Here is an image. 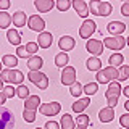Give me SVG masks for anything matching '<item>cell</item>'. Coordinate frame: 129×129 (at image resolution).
Wrapping results in <instances>:
<instances>
[{
	"mask_svg": "<svg viewBox=\"0 0 129 129\" xmlns=\"http://www.w3.org/2000/svg\"><path fill=\"white\" fill-rule=\"evenodd\" d=\"M123 94H124V95H126V97H127V100H129V86L123 89Z\"/></svg>",
	"mask_w": 129,
	"mask_h": 129,
	"instance_id": "ee69618b",
	"label": "cell"
},
{
	"mask_svg": "<svg viewBox=\"0 0 129 129\" xmlns=\"http://www.w3.org/2000/svg\"><path fill=\"white\" fill-rule=\"evenodd\" d=\"M27 26H29L32 31L44 32V29H45V21H44L40 16L34 15V16H29V19H27Z\"/></svg>",
	"mask_w": 129,
	"mask_h": 129,
	"instance_id": "7c38bea8",
	"label": "cell"
},
{
	"mask_svg": "<svg viewBox=\"0 0 129 129\" xmlns=\"http://www.w3.org/2000/svg\"><path fill=\"white\" fill-rule=\"evenodd\" d=\"M26 50H27V53L34 56V53L39 50V44L37 42H27L26 44Z\"/></svg>",
	"mask_w": 129,
	"mask_h": 129,
	"instance_id": "e575fe53",
	"label": "cell"
},
{
	"mask_svg": "<svg viewBox=\"0 0 129 129\" xmlns=\"http://www.w3.org/2000/svg\"><path fill=\"white\" fill-rule=\"evenodd\" d=\"M78 129H87V127H84V126H78Z\"/></svg>",
	"mask_w": 129,
	"mask_h": 129,
	"instance_id": "7dc6e473",
	"label": "cell"
},
{
	"mask_svg": "<svg viewBox=\"0 0 129 129\" xmlns=\"http://www.w3.org/2000/svg\"><path fill=\"white\" fill-rule=\"evenodd\" d=\"M27 79H29L32 84H36L39 89H42V90L48 87V78L40 71H31L29 74H27Z\"/></svg>",
	"mask_w": 129,
	"mask_h": 129,
	"instance_id": "8992f818",
	"label": "cell"
},
{
	"mask_svg": "<svg viewBox=\"0 0 129 129\" xmlns=\"http://www.w3.org/2000/svg\"><path fill=\"white\" fill-rule=\"evenodd\" d=\"M7 37H8V40H10V44H13V45H18V47H19V44H21V36H19V32H18V31H15V29H8Z\"/></svg>",
	"mask_w": 129,
	"mask_h": 129,
	"instance_id": "484cf974",
	"label": "cell"
},
{
	"mask_svg": "<svg viewBox=\"0 0 129 129\" xmlns=\"http://www.w3.org/2000/svg\"><path fill=\"white\" fill-rule=\"evenodd\" d=\"M10 8V0H0V10H7Z\"/></svg>",
	"mask_w": 129,
	"mask_h": 129,
	"instance_id": "b9f144b4",
	"label": "cell"
},
{
	"mask_svg": "<svg viewBox=\"0 0 129 129\" xmlns=\"http://www.w3.org/2000/svg\"><path fill=\"white\" fill-rule=\"evenodd\" d=\"M0 78H2L3 82H10V84H18L21 86L23 81H24V74L19 70H3L0 73Z\"/></svg>",
	"mask_w": 129,
	"mask_h": 129,
	"instance_id": "277c9868",
	"label": "cell"
},
{
	"mask_svg": "<svg viewBox=\"0 0 129 129\" xmlns=\"http://www.w3.org/2000/svg\"><path fill=\"white\" fill-rule=\"evenodd\" d=\"M36 129H42V127H36Z\"/></svg>",
	"mask_w": 129,
	"mask_h": 129,
	"instance_id": "f907efd6",
	"label": "cell"
},
{
	"mask_svg": "<svg viewBox=\"0 0 129 129\" xmlns=\"http://www.w3.org/2000/svg\"><path fill=\"white\" fill-rule=\"evenodd\" d=\"M124 108H126V110L129 111V100H127V102H126V103H124Z\"/></svg>",
	"mask_w": 129,
	"mask_h": 129,
	"instance_id": "bcb514c9",
	"label": "cell"
},
{
	"mask_svg": "<svg viewBox=\"0 0 129 129\" xmlns=\"http://www.w3.org/2000/svg\"><path fill=\"white\" fill-rule=\"evenodd\" d=\"M97 82L99 84H111L115 82L116 79L119 81V70H116V68L113 66H108L105 68V70H100L99 73H97Z\"/></svg>",
	"mask_w": 129,
	"mask_h": 129,
	"instance_id": "6da1fadb",
	"label": "cell"
},
{
	"mask_svg": "<svg viewBox=\"0 0 129 129\" xmlns=\"http://www.w3.org/2000/svg\"><path fill=\"white\" fill-rule=\"evenodd\" d=\"M119 124H121L124 129H129V113H124V115H121Z\"/></svg>",
	"mask_w": 129,
	"mask_h": 129,
	"instance_id": "74e56055",
	"label": "cell"
},
{
	"mask_svg": "<svg viewBox=\"0 0 129 129\" xmlns=\"http://www.w3.org/2000/svg\"><path fill=\"white\" fill-rule=\"evenodd\" d=\"M99 118L102 123H110V121H113V118H115V110L110 107H107V108H103V110H100L99 113Z\"/></svg>",
	"mask_w": 129,
	"mask_h": 129,
	"instance_id": "d6986e66",
	"label": "cell"
},
{
	"mask_svg": "<svg viewBox=\"0 0 129 129\" xmlns=\"http://www.w3.org/2000/svg\"><path fill=\"white\" fill-rule=\"evenodd\" d=\"M89 123H90V119H89V116H87V115H79L78 118H76V124H78V126H84V127H87V126H89Z\"/></svg>",
	"mask_w": 129,
	"mask_h": 129,
	"instance_id": "836d02e7",
	"label": "cell"
},
{
	"mask_svg": "<svg viewBox=\"0 0 129 129\" xmlns=\"http://www.w3.org/2000/svg\"><path fill=\"white\" fill-rule=\"evenodd\" d=\"M74 45H76L74 39L70 37V36H63V37L58 40V47L61 48L64 53H66V52H70V50H73V48H74Z\"/></svg>",
	"mask_w": 129,
	"mask_h": 129,
	"instance_id": "5bb4252c",
	"label": "cell"
},
{
	"mask_svg": "<svg viewBox=\"0 0 129 129\" xmlns=\"http://www.w3.org/2000/svg\"><path fill=\"white\" fill-rule=\"evenodd\" d=\"M89 103H90V99H89V97H86V99H79L78 102L73 103V111H76V113H82V111L89 107Z\"/></svg>",
	"mask_w": 129,
	"mask_h": 129,
	"instance_id": "44dd1931",
	"label": "cell"
},
{
	"mask_svg": "<svg viewBox=\"0 0 129 129\" xmlns=\"http://www.w3.org/2000/svg\"><path fill=\"white\" fill-rule=\"evenodd\" d=\"M45 129H60V124L55 121H47L45 123Z\"/></svg>",
	"mask_w": 129,
	"mask_h": 129,
	"instance_id": "60d3db41",
	"label": "cell"
},
{
	"mask_svg": "<svg viewBox=\"0 0 129 129\" xmlns=\"http://www.w3.org/2000/svg\"><path fill=\"white\" fill-rule=\"evenodd\" d=\"M61 82L63 86H73L76 82V70L73 66H66L61 71Z\"/></svg>",
	"mask_w": 129,
	"mask_h": 129,
	"instance_id": "30bf717a",
	"label": "cell"
},
{
	"mask_svg": "<svg viewBox=\"0 0 129 129\" xmlns=\"http://www.w3.org/2000/svg\"><path fill=\"white\" fill-rule=\"evenodd\" d=\"M2 71H3V70H2V63H0V73H2Z\"/></svg>",
	"mask_w": 129,
	"mask_h": 129,
	"instance_id": "c3c4849f",
	"label": "cell"
},
{
	"mask_svg": "<svg viewBox=\"0 0 129 129\" xmlns=\"http://www.w3.org/2000/svg\"><path fill=\"white\" fill-rule=\"evenodd\" d=\"M127 45H129V37H127Z\"/></svg>",
	"mask_w": 129,
	"mask_h": 129,
	"instance_id": "681fc988",
	"label": "cell"
},
{
	"mask_svg": "<svg viewBox=\"0 0 129 129\" xmlns=\"http://www.w3.org/2000/svg\"><path fill=\"white\" fill-rule=\"evenodd\" d=\"M34 5L40 13H48V11L55 7V2L53 0H36Z\"/></svg>",
	"mask_w": 129,
	"mask_h": 129,
	"instance_id": "2e32d148",
	"label": "cell"
},
{
	"mask_svg": "<svg viewBox=\"0 0 129 129\" xmlns=\"http://www.w3.org/2000/svg\"><path fill=\"white\" fill-rule=\"evenodd\" d=\"M86 64H87L89 71H97L99 73L100 70H102V61H100V58H97V56H90Z\"/></svg>",
	"mask_w": 129,
	"mask_h": 129,
	"instance_id": "7402d4cb",
	"label": "cell"
},
{
	"mask_svg": "<svg viewBox=\"0 0 129 129\" xmlns=\"http://www.w3.org/2000/svg\"><path fill=\"white\" fill-rule=\"evenodd\" d=\"M73 8L76 10V13H78L81 18H87L89 15V5L84 0H73Z\"/></svg>",
	"mask_w": 129,
	"mask_h": 129,
	"instance_id": "4fadbf2b",
	"label": "cell"
},
{
	"mask_svg": "<svg viewBox=\"0 0 129 129\" xmlns=\"http://www.w3.org/2000/svg\"><path fill=\"white\" fill-rule=\"evenodd\" d=\"M97 90H99V84L97 82H89L87 86H84V92L87 95H94Z\"/></svg>",
	"mask_w": 129,
	"mask_h": 129,
	"instance_id": "d6a6232c",
	"label": "cell"
},
{
	"mask_svg": "<svg viewBox=\"0 0 129 129\" xmlns=\"http://www.w3.org/2000/svg\"><path fill=\"white\" fill-rule=\"evenodd\" d=\"M16 95L19 97V99H23V100H26L27 97H29V89H27L26 86H18V89H16Z\"/></svg>",
	"mask_w": 129,
	"mask_h": 129,
	"instance_id": "f546056e",
	"label": "cell"
},
{
	"mask_svg": "<svg viewBox=\"0 0 129 129\" xmlns=\"http://www.w3.org/2000/svg\"><path fill=\"white\" fill-rule=\"evenodd\" d=\"M16 56H19V58H26V56H29V53H27V50H26V45H19L18 47V50H16Z\"/></svg>",
	"mask_w": 129,
	"mask_h": 129,
	"instance_id": "f35d334b",
	"label": "cell"
},
{
	"mask_svg": "<svg viewBox=\"0 0 129 129\" xmlns=\"http://www.w3.org/2000/svg\"><path fill=\"white\" fill-rule=\"evenodd\" d=\"M55 5L60 11H66L70 7H73V2H70V0H56Z\"/></svg>",
	"mask_w": 129,
	"mask_h": 129,
	"instance_id": "4dcf8cb0",
	"label": "cell"
},
{
	"mask_svg": "<svg viewBox=\"0 0 129 129\" xmlns=\"http://www.w3.org/2000/svg\"><path fill=\"white\" fill-rule=\"evenodd\" d=\"M121 13H123L124 16H129V0L121 5Z\"/></svg>",
	"mask_w": 129,
	"mask_h": 129,
	"instance_id": "ab89813d",
	"label": "cell"
},
{
	"mask_svg": "<svg viewBox=\"0 0 129 129\" xmlns=\"http://www.w3.org/2000/svg\"><path fill=\"white\" fill-rule=\"evenodd\" d=\"M2 64H5L8 70H15V66L18 64V56H15V55H3Z\"/></svg>",
	"mask_w": 129,
	"mask_h": 129,
	"instance_id": "cb8c5ba5",
	"label": "cell"
},
{
	"mask_svg": "<svg viewBox=\"0 0 129 129\" xmlns=\"http://www.w3.org/2000/svg\"><path fill=\"white\" fill-rule=\"evenodd\" d=\"M68 61H70V58H68V53H64V52H60V53L55 56V64L60 66V68H66Z\"/></svg>",
	"mask_w": 129,
	"mask_h": 129,
	"instance_id": "4316f807",
	"label": "cell"
},
{
	"mask_svg": "<svg viewBox=\"0 0 129 129\" xmlns=\"http://www.w3.org/2000/svg\"><path fill=\"white\" fill-rule=\"evenodd\" d=\"M11 21H13V18L10 15L5 13V11H0V29H7L11 24Z\"/></svg>",
	"mask_w": 129,
	"mask_h": 129,
	"instance_id": "83f0119b",
	"label": "cell"
},
{
	"mask_svg": "<svg viewBox=\"0 0 129 129\" xmlns=\"http://www.w3.org/2000/svg\"><path fill=\"white\" fill-rule=\"evenodd\" d=\"M107 29H108V32H111V34L119 36L121 32H124V29H126V24H124V23H119V21H111L107 26Z\"/></svg>",
	"mask_w": 129,
	"mask_h": 129,
	"instance_id": "ac0fdd59",
	"label": "cell"
},
{
	"mask_svg": "<svg viewBox=\"0 0 129 129\" xmlns=\"http://www.w3.org/2000/svg\"><path fill=\"white\" fill-rule=\"evenodd\" d=\"M3 95H5L7 99H11L13 95H16V89H13V86H7L3 89Z\"/></svg>",
	"mask_w": 129,
	"mask_h": 129,
	"instance_id": "8d00e7d4",
	"label": "cell"
},
{
	"mask_svg": "<svg viewBox=\"0 0 129 129\" xmlns=\"http://www.w3.org/2000/svg\"><path fill=\"white\" fill-rule=\"evenodd\" d=\"M52 32H40L39 34V47H42V48H48L52 45Z\"/></svg>",
	"mask_w": 129,
	"mask_h": 129,
	"instance_id": "ffe728a7",
	"label": "cell"
},
{
	"mask_svg": "<svg viewBox=\"0 0 129 129\" xmlns=\"http://www.w3.org/2000/svg\"><path fill=\"white\" fill-rule=\"evenodd\" d=\"M94 32H95V23L92 21V19H86V21L82 23V26H81V29H79V36L82 39H89Z\"/></svg>",
	"mask_w": 129,
	"mask_h": 129,
	"instance_id": "8fae6325",
	"label": "cell"
},
{
	"mask_svg": "<svg viewBox=\"0 0 129 129\" xmlns=\"http://www.w3.org/2000/svg\"><path fill=\"white\" fill-rule=\"evenodd\" d=\"M42 64H44V60L40 58V56H37V55L27 58V68H29L31 71H39L40 68H42Z\"/></svg>",
	"mask_w": 129,
	"mask_h": 129,
	"instance_id": "e0dca14e",
	"label": "cell"
},
{
	"mask_svg": "<svg viewBox=\"0 0 129 129\" xmlns=\"http://www.w3.org/2000/svg\"><path fill=\"white\" fill-rule=\"evenodd\" d=\"M13 24L16 27L26 26V13H24V11H16L13 15Z\"/></svg>",
	"mask_w": 129,
	"mask_h": 129,
	"instance_id": "d4e9b609",
	"label": "cell"
},
{
	"mask_svg": "<svg viewBox=\"0 0 129 129\" xmlns=\"http://www.w3.org/2000/svg\"><path fill=\"white\" fill-rule=\"evenodd\" d=\"M121 92H123V89H121V84L118 82V81H115V82H111L110 86H108L107 92H105V97H107V102H108V105H110V108L116 107Z\"/></svg>",
	"mask_w": 129,
	"mask_h": 129,
	"instance_id": "7a4b0ae2",
	"label": "cell"
},
{
	"mask_svg": "<svg viewBox=\"0 0 129 129\" xmlns=\"http://www.w3.org/2000/svg\"><path fill=\"white\" fill-rule=\"evenodd\" d=\"M70 92H71V95H73V97H79V95H81V94H82V92H84V87L81 86L79 82H74V84H73V86H71Z\"/></svg>",
	"mask_w": 129,
	"mask_h": 129,
	"instance_id": "1f68e13d",
	"label": "cell"
},
{
	"mask_svg": "<svg viewBox=\"0 0 129 129\" xmlns=\"http://www.w3.org/2000/svg\"><path fill=\"white\" fill-rule=\"evenodd\" d=\"M108 61H110V64L113 68H116L118 64H123V61H124V56L121 55V53H113L110 58H108Z\"/></svg>",
	"mask_w": 129,
	"mask_h": 129,
	"instance_id": "f1b7e54d",
	"label": "cell"
},
{
	"mask_svg": "<svg viewBox=\"0 0 129 129\" xmlns=\"http://www.w3.org/2000/svg\"><path fill=\"white\" fill-rule=\"evenodd\" d=\"M3 89H5V87H3V81H2V78H0V94L3 92Z\"/></svg>",
	"mask_w": 129,
	"mask_h": 129,
	"instance_id": "f6af8a7d",
	"label": "cell"
},
{
	"mask_svg": "<svg viewBox=\"0 0 129 129\" xmlns=\"http://www.w3.org/2000/svg\"><path fill=\"white\" fill-rule=\"evenodd\" d=\"M89 8H90V13L97 15V16H108L113 10L111 3L100 2V0H92V2L89 3Z\"/></svg>",
	"mask_w": 129,
	"mask_h": 129,
	"instance_id": "3957f363",
	"label": "cell"
},
{
	"mask_svg": "<svg viewBox=\"0 0 129 129\" xmlns=\"http://www.w3.org/2000/svg\"><path fill=\"white\" fill-rule=\"evenodd\" d=\"M15 126V116L10 108L0 107V129H13Z\"/></svg>",
	"mask_w": 129,
	"mask_h": 129,
	"instance_id": "5b68a950",
	"label": "cell"
},
{
	"mask_svg": "<svg viewBox=\"0 0 129 129\" xmlns=\"http://www.w3.org/2000/svg\"><path fill=\"white\" fill-rule=\"evenodd\" d=\"M5 100H7V97L3 95V92L0 94V107H2V103H5Z\"/></svg>",
	"mask_w": 129,
	"mask_h": 129,
	"instance_id": "7bdbcfd3",
	"label": "cell"
},
{
	"mask_svg": "<svg viewBox=\"0 0 129 129\" xmlns=\"http://www.w3.org/2000/svg\"><path fill=\"white\" fill-rule=\"evenodd\" d=\"M86 48H87V52H90L94 56L99 58V55L103 53V42L99 39H90V40H87Z\"/></svg>",
	"mask_w": 129,
	"mask_h": 129,
	"instance_id": "9c48e42d",
	"label": "cell"
},
{
	"mask_svg": "<svg viewBox=\"0 0 129 129\" xmlns=\"http://www.w3.org/2000/svg\"><path fill=\"white\" fill-rule=\"evenodd\" d=\"M129 78V64H123L119 70V81H126Z\"/></svg>",
	"mask_w": 129,
	"mask_h": 129,
	"instance_id": "d590c367",
	"label": "cell"
},
{
	"mask_svg": "<svg viewBox=\"0 0 129 129\" xmlns=\"http://www.w3.org/2000/svg\"><path fill=\"white\" fill-rule=\"evenodd\" d=\"M39 103H40L39 95H29L26 100H24V110H27V111H36V110L39 108Z\"/></svg>",
	"mask_w": 129,
	"mask_h": 129,
	"instance_id": "9a60e30c",
	"label": "cell"
},
{
	"mask_svg": "<svg viewBox=\"0 0 129 129\" xmlns=\"http://www.w3.org/2000/svg\"><path fill=\"white\" fill-rule=\"evenodd\" d=\"M126 44H127V40L124 39V37H121V36L103 39V45L107 47V48H110V50H121Z\"/></svg>",
	"mask_w": 129,
	"mask_h": 129,
	"instance_id": "52a82bcc",
	"label": "cell"
},
{
	"mask_svg": "<svg viewBox=\"0 0 129 129\" xmlns=\"http://www.w3.org/2000/svg\"><path fill=\"white\" fill-rule=\"evenodd\" d=\"M60 126H61V129H74L76 121L73 119V116H71V115L64 113V115L61 116V123H60Z\"/></svg>",
	"mask_w": 129,
	"mask_h": 129,
	"instance_id": "603a6c76",
	"label": "cell"
},
{
	"mask_svg": "<svg viewBox=\"0 0 129 129\" xmlns=\"http://www.w3.org/2000/svg\"><path fill=\"white\" fill-rule=\"evenodd\" d=\"M60 110H61V105L58 102H50V103H44L39 107V111L42 113L44 116H55L58 115Z\"/></svg>",
	"mask_w": 129,
	"mask_h": 129,
	"instance_id": "ba28073f",
	"label": "cell"
}]
</instances>
